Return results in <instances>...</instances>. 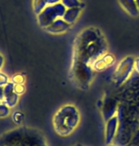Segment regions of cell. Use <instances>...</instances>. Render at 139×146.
<instances>
[{
	"label": "cell",
	"instance_id": "6da1fadb",
	"mask_svg": "<svg viewBox=\"0 0 139 146\" xmlns=\"http://www.w3.org/2000/svg\"><path fill=\"white\" fill-rule=\"evenodd\" d=\"M108 45L101 31L90 27L81 31L75 39L73 60L91 66L94 61L107 53Z\"/></svg>",
	"mask_w": 139,
	"mask_h": 146
},
{
	"label": "cell",
	"instance_id": "7a4b0ae2",
	"mask_svg": "<svg viewBox=\"0 0 139 146\" xmlns=\"http://www.w3.org/2000/svg\"><path fill=\"white\" fill-rule=\"evenodd\" d=\"M80 121L78 110L73 106H64L54 114V129L59 136H69L77 127Z\"/></svg>",
	"mask_w": 139,
	"mask_h": 146
},
{
	"label": "cell",
	"instance_id": "3957f363",
	"mask_svg": "<svg viewBox=\"0 0 139 146\" xmlns=\"http://www.w3.org/2000/svg\"><path fill=\"white\" fill-rule=\"evenodd\" d=\"M93 72L91 66L81 61L73 60L72 68H71V78L76 86L80 89H87L93 81Z\"/></svg>",
	"mask_w": 139,
	"mask_h": 146
},
{
	"label": "cell",
	"instance_id": "277c9868",
	"mask_svg": "<svg viewBox=\"0 0 139 146\" xmlns=\"http://www.w3.org/2000/svg\"><path fill=\"white\" fill-rule=\"evenodd\" d=\"M67 9L62 5V3L54 5H48L37 16L38 25L45 29L50 26L56 19L62 18Z\"/></svg>",
	"mask_w": 139,
	"mask_h": 146
},
{
	"label": "cell",
	"instance_id": "5b68a950",
	"mask_svg": "<svg viewBox=\"0 0 139 146\" xmlns=\"http://www.w3.org/2000/svg\"><path fill=\"white\" fill-rule=\"evenodd\" d=\"M134 57L128 56L121 60L117 65L113 73V81L116 86H120L128 80L134 69Z\"/></svg>",
	"mask_w": 139,
	"mask_h": 146
},
{
	"label": "cell",
	"instance_id": "8992f818",
	"mask_svg": "<svg viewBox=\"0 0 139 146\" xmlns=\"http://www.w3.org/2000/svg\"><path fill=\"white\" fill-rule=\"evenodd\" d=\"M114 61L115 58L113 55L110 53H105L104 55H102L101 57H99L98 59L94 61L91 66L93 68L94 71H102L113 65Z\"/></svg>",
	"mask_w": 139,
	"mask_h": 146
},
{
	"label": "cell",
	"instance_id": "52a82bcc",
	"mask_svg": "<svg viewBox=\"0 0 139 146\" xmlns=\"http://www.w3.org/2000/svg\"><path fill=\"white\" fill-rule=\"evenodd\" d=\"M117 110V104L113 99L107 97L102 104V115L105 121H109L111 118L114 117V114Z\"/></svg>",
	"mask_w": 139,
	"mask_h": 146
},
{
	"label": "cell",
	"instance_id": "ba28073f",
	"mask_svg": "<svg viewBox=\"0 0 139 146\" xmlns=\"http://www.w3.org/2000/svg\"><path fill=\"white\" fill-rule=\"evenodd\" d=\"M71 27L70 24L63 20V18H58L55 21H54L51 25L48 26L47 28H45V30L47 33H52V34H60L63 33H66L67 31H69V29Z\"/></svg>",
	"mask_w": 139,
	"mask_h": 146
},
{
	"label": "cell",
	"instance_id": "9c48e42d",
	"mask_svg": "<svg viewBox=\"0 0 139 146\" xmlns=\"http://www.w3.org/2000/svg\"><path fill=\"white\" fill-rule=\"evenodd\" d=\"M106 129H105V141L106 143H111L112 139L116 135L117 125H118V118L116 116L112 117L109 121H106Z\"/></svg>",
	"mask_w": 139,
	"mask_h": 146
},
{
	"label": "cell",
	"instance_id": "30bf717a",
	"mask_svg": "<svg viewBox=\"0 0 139 146\" xmlns=\"http://www.w3.org/2000/svg\"><path fill=\"white\" fill-rule=\"evenodd\" d=\"M118 3L121 8L130 15L137 16L139 14V10L135 0H118Z\"/></svg>",
	"mask_w": 139,
	"mask_h": 146
},
{
	"label": "cell",
	"instance_id": "8fae6325",
	"mask_svg": "<svg viewBox=\"0 0 139 146\" xmlns=\"http://www.w3.org/2000/svg\"><path fill=\"white\" fill-rule=\"evenodd\" d=\"M81 8H72V9H67L63 15V20H65L68 24L73 25L77 21L78 17L80 16L81 13Z\"/></svg>",
	"mask_w": 139,
	"mask_h": 146
},
{
	"label": "cell",
	"instance_id": "7c38bea8",
	"mask_svg": "<svg viewBox=\"0 0 139 146\" xmlns=\"http://www.w3.org/2000/svg\"><path fill=\"white\" fill-rule=\"evenodd\" d=\"M49 4L47 0H32V10H34V13L36 15H38Z\"/></svg>",
	"mask_w": 139,
	"mask_h": 146
},
{
	"label": "cell",
	"instance_id": "4fadbf2b",
	"mask_svg": "<svg viewBox=\"0 0 139 146\" xmlns=\"http://www.w3.org/2000/svg\"><path fill=\"white\" fill-rule=\"evenodd\" d=\"M62 5L66 9H72V8H84V4L81 3L79 0H61Z\"/></svg>",
	"mask_w": 139,
	"mask_h": 146
},
{
	"label": "cell",
	"instance_id": "5bb4252c",
	"mask_svg": "<svg viewBox=\"0 0 139 146\" xmlns=\"http://www.w3.org/2000/svg\"><path fill=\"white\" fill-rule=\"evenodd\" d=\"M18 99H19V96L15 94V93H13L11 95L8 96V97H5L4 98V104H6L8 107H13L16 106L17 102H18Z\"/></svg>",
	"mask_w": 139,
	"mask_h": 146
},
{
	"label": "cell",
	"instance_id": "9a60e30c",
	"mask_svg": "<svg viewBox=\"0 0 139 146\" xmlns=\"http://www.w3.org/2000/svg\"><path fill=\"white\" fill-rule=\"evenodd\" d=\"M3 89H4V98L8 97V96L14 93V84L11 83V82H9L7 84L3 86Z\"/></svg>",
	"mask_w": 139,
	"mask_h": 146
},
{
	"label": "cell",
	"instance_id": "2e32d148",
	"mask_svg": "<svg viewBox=\"0 0 139 146\" xmlns=\"http://www.w3.org/2000/svg\"><path fill=\"white\" fill-rule=\"evenodd\" d=\"M26 81V77L24 74L22 73H18L13 76L11 78V83H13L14 84H24Z\"/></svg>",
	"mask_w": 139,
	"mask_h": 146
},
{
	"label": "cell",
	"instance_id": "e0dca14e",
	"mask_svg": "<svg viewBox=\"0 0 139 146\" xmlns=\"http://www.w3.org/2000/svg\"><path fill=\"white\" fill-rule=\"evenodd\" d=\"M23 118H24V114L20 111H16L13 114V121L15 122L16 124H20L23 121Z\"/></svg>",
	"mask_w": 139,
	"mask_h": 146
},
{
	"label": "cell",
	"instance_id": "ac0fdd59",
	"mask_svg": "<svg viewBox=\"0 0 139 146\" xmlns=\"http://www.w3.org/2000/svg\"><path fill=\"white\" fill-rule=\"evenodd\" d=\"M10 114V107H8L6 104H0V118H5Z\"/></svg>",
	"mask_w": 139,
	"mask_h": 146
},
{
	"label": "cell",
	"instance_id": "d6986e66",
	"mask_svg": "<svg viewBox=\"0 0 139 146\" xmlns=\"http://www.w3.org/2000/svg\"><path fill=\"white\" fill-rule=\"evenodd\" d=\"M26 91V87L24 86V84H14V93L17 94L18 96L24 94Z\"/></svg>",
	"mask_w": 139,
	"mask_h": 146
},
{
	"label": "cell",
	"instance_id": "ffe728a7",
	"mask_svg": "<svg viewBox=\"0 0 139 146\" xmlns=\"http://www.w3.org/2000/svg\"><path fill=\"white\" fill-rule=\"evenodd\" d=\"M9 83V78L7 75H5L4 73L0 72V86H4L5 84Z\"/></svg>",
	"mask_w": 139,
	"mask_h": 146
},
{
	"label": "cell",
	"instance_id": "44dd1931",
	"mask_svg": "<svg viewBox=\"0 0 139 146\" xmlns=\"http://www.w3.org/2000/svg\"><path fill=\"white\" fill-rule=\"evenodd\" d=\"M134 70L139 73V57L134 59Z\"/></svg>",
	"mask_w": 139,
	"mask_h": 146
},
{
	"label": "cell",
	"instance_id": "7402d4cb",
	"mask_svg": "<svg viewBox=\"0 0 139 146\" xmlns=\"http://www.w3.org/2000/svg\"><path fill=\"white\" fill-rule=\"evenodd\" d=\"M48 1L49 5H54V4H58V3H61V0H47Z\"/></svg>",
	"mask_w": 139,
	"mask_h": 146
},
{
	"label": "cell",
	"instance_id": "603a6c76",
	"mask_svg": "<svg viewBox=\"0 0 139 146\" xmlns=\"http://www.w3.org/2000/svg\"><path fill=\"white\" fill-rule=\"evenodd\" d=\"M4 99V89H3V86H0V101Z\"/></svg>",
	"mask_w": 139,
	"mask_h": 146
},
{
	"label": "cell",
	"instance_id": "cb8c5ba5",
	"mask_svg": "<svg viewBox=\"0 0 139 146\" xmlns=\"http://www.w3.org/2000/svg\"><path fill=\"white\" fill-rule=\"evenodd\" d=\"M3 65H4V57H3L1 54H0V69L2 68Z\"/></svg>",
	"mask_w": 139,
	"mask_h": 146
},
{
	"label": "cell",
	"instance_id": "d4e9b609",
	"mask_svg": "<svg viewBox=\"0 0 139 146\" xmlns=\"http://www.w3.org/2000/svg\"><path fill=\"white\" fill-rule=\"evenodd\" d=\"M135 2H136V5H137V8L139 10V0H135Z\"/></svg>",
	"mask_w": 139,
	"mask_h": 146
},
{
	"label": "cell",
	"instance_id": "484cf974",
	"mask_svg": "<svg viewBox=\"0 0 139 146\" xmlns=\"http://www.w3.org/2000/svg\"><path fill=\"white\" fill-rule=\"evenodd\" d=\"M75 146H79V144H77V145H75Z\"/></svg>",
	"mask_w": 139,
	"mask_h": 146
},
{
	"label": "cell",
	"instance_id": "4316f807",
	"mask_svg": "<svg viewBox=\"0 0 139 146\" xmlns=\"http://www.w3.org/2000/svg\"><path fill=\"white\" fill-rule=\"evenodd\" d=\"M110 146H115V145H110Z\"/></svg>",
	"mask_w": 139,
	"mask_h": 146
},
{
	"label": "cell",
	"instance_id": "83f0119b",
	"mask_svg": "<svg viewBox=\"0 0 139 146\" xmlns=\"http://www.w3.org/2000/svg\"><path fill=\"white\" fill-rule=\"evenodd\" d=\"M0 104H1V101H0Z\"/></svg>",
	"mask_w": 139,
	"mask_h": 146
},
{
	"label": "cell",
	"instance_id": "f1b7e54d",
	"mask_svg": "<svg viewBox=\"0 0 139 146\" xmlns=\"http://www.w3.org/2000/svg\"><path fill=\"white\" fill-rule=\"evenodd\" d=\"M0 146H2V145H0Z\"/></svg>",
	"mask_w": 139,
	"mask_h": 146
}]
</instances>
